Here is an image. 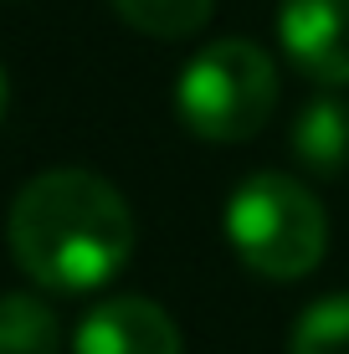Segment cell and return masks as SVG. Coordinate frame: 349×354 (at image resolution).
I'll return each instance as SVG.
<instances>
[{
    "mask_svg": "<svg viewBox=\"0 0 349 354\" xmlns=\"http://www.w3.org/2000/svg\"><path fill=\"white\" fill-rule=\"evenodd\" d=\"M10 257L52 292H93L134 257V211L93 169H46L21 185L6 216Z\"/></svg>",
    "mask_w": 349,
    "mask_h": 354,
    "instance_id": "obj_1",
    "label": "cell"
},
{
    "mask_svg": "<svg viewBox=\"0 0 349 354\" xmlns=\"http://www.w3.org/2000/svg\"><path fill=\"white\" fill-rule=\"evenodd\" d=\"M226 241L267 283H298L329 252V216L319 195L293 175L262 169L226 201Z\"/></svg>",
    "mask_w": 349,
    "mask_h": 354,
    "instance_id": "obj_2",
    "label": "cell"
},
{
    "mask_svg": "<svg viewBox=\"0 0 349 354\" xmlns=\"http://www.w3.org/2000/svg\"><path fill=\"white\" fill-rule=\"evenodd\" d=\"M175 108H180V124L196 139L242 144L252 133H262L278 113V62L242 36L211 41L180 72Z\"/></svg>",
    "mask_w": 349,
    "mask_h": 354,
    "instance_id": "obj_3",
    "label": "cell"
},
{
    "mask_svg": "<svg viewBox=\"0 0 349 354\" xmlns=\"http://www.w3.org/2000/svg\"><path fill=\"white\" fill-rule=\"evenodd\" d=\"M278 41L303 77L349 88V0H283Z\"/></svg>",
    "mask_w": 349,
    "mask_h": 354,
    "instance_id": "obj_4",
    "label": "cell"
},
{
    "mask_svg": "<svg viewBox=\"0 0 349 354\" xmlns=\"http://www.w3.org/2000/svg\"><path fill=\"white\" fill-rule=\"evenodd\" d=\"M72 354H185V339L160 303L108 298L77 324Z\"/></svg>",
    "mask_w": 349,
    "mask_h": 354,
    "instance_id": "obj_5",
    "label": "cell"
},
{
    "mask_svg": "<svg viewBox=\"0 0 349 354\" xmlns=\"http://www.w3.org/2000/svg\"><path fill=\"white\" fill-rule=\"evenodd\" d=\"M293 154L314 175H339L349 169V103L334 93L314 97L293 118Z\"/></svg>",
    "mask_w": 349,
    "mask_h": 354,
    "instance_id": "obj_6",
    "label": "cell"
},
{
    "mask_svg": "<svg viewBox=\"0 0 349 354\" xmlns=\"http://www.w3.org/2000/svg\"><path fill=\"white\" fill-rule=\"evenodd\" d=\"M62 349V324L31 292H6L0 298V354H57Z\"/></svg>",
    "mask_w": 349,
    "mask_h": 354,
    "instance_id": "obj_7",
    "label": "cell"
},
{
    "mask_svg": "<svg viewBox=\"0 0 349 354\" xmlns=\"http://www.w3.org/2000/svg\"><path fill=\"white\" fill-rule=\"evenodd\" d=\"M118 10L124 26H134L139 36H154V41H185L211 21L216 0H108Z\"/></svg>",
    "mask_w": 349,
    "mask_h": 354,
    "instance_id": "obj_8",
    "label": "cell"
},
{
    "mask_svg": "<svg viewBox=\"0 0 349 354\" xmlns=\"http://www.w3.org/2000/svg\"><path fill=\"white\" fill-rule=\"evenodd\" d=\"M287 354H349V292L308 303L287 334Z\"/></svg>",
    "mask_w": 349,
    "mask_h": 354,
    "instance_id": "obj_9",
    "label": "cell"
},
{
    "mask_svg": "<svg viewBox=\"0 0 349 354\" xmlns=\"http://www.w3.org/2000/svg\"><path fill=\"white\" fill-rule=\"evenodd\" d=\"M6 113H10V82H6V67H0V124H6Z\"/></svg>",
    "mask_w": 349,
    "mask_h": 354,
    "instance_id": "obj_10",
    "label": "cell"
}]
</instances>
